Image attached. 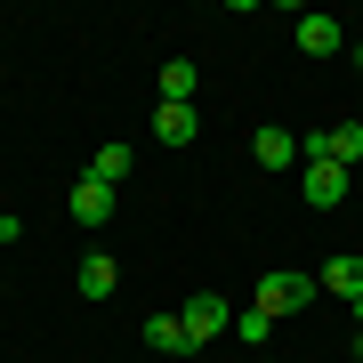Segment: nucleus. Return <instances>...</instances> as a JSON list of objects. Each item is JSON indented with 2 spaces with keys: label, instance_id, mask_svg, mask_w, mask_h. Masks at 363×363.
Returning <instances> with one entry per match:
<instances>
[{
  "label": "nucleus",
  "instance_id": "obj_16",
  "mask_svg": "<svg viewBox=\"0 0 363 363\" xmlns=\"http://www.w3.org/2000/svg\"><path fill=\"white\" fill-rule=\"evenodd\" d=\"M355 65H363V40H355Z\"/></svg>",
  "mask_w": 363,
  "mask_h": 363
},
{
  "label": "nucleus",
  "instance_id": "obj_4",
  "mask_svg": "<svg viewBox=\"0 0 363 363\" xmlns=\"http://www.w3.org/2000/svg\"><path fill=\"white\" fill-rule=\"evenodd\" d=\"M339 49H347L339 16H323V9H307V16H298V57H339Z\"/></svg>",
  "mask_w": 363,
  "mask_h": 363
},
{
  "label": "nucleus",
  "instance_id": "obj_7",
  "mask_svg": "<svg viewBox=\"0 0 363 363\" xmlns=\"http://www.w3.org/2000/svg\"><path fill=\"white\" fill-rule=\"evenodd\" d=\"M73 291H81V298H97V307H105V298L121 291V267L105 259V250H89V259H81V274H73Z\"/></svg>",
  "mask_w": 363,
  "mask_h": 363
},
{
  "label": "nucleus",
  "instance_id": "obj_17",
  "mask_svg": "<svg viewBox=\"0 0 363 363\" xmlns=\"http://www.w3.org/2000/svg\"><path fill=\"white\" fill-rule=\"evenodd\" d=\"M259 363H274V355H259Z\"/></svg>",
  "mask_w": 363,
  "mask_h": 363
},
{
  "label": "nucleus",
  "instance_id": "obj_1",
  "mask_svg": "<svg viewBox=\"0 0 363 363\" xmlns=\"http://www.w3.org/2000/svg\"><path fill=\"white\" fill-rule=\"evenodd\" d=\"M307 298H315V274H291V267H274V274H259L250 307H267V315H298Z\"/></svg>",
  "mask_w": 363,
  "mask_h": 363
},
{
  "label": "nucleus",
  "instance_id": "obj_14",
  "mask_svg": "<svg viewBox=\"0 0 363 363\" xmlns=\"http://www.w3.org/2000/svg\"><path fill=\"white\" fill-rule=\"evenodd\" d=\"M234 339L267 347V339H274V315H267V307H234Z\"/></svg>",
  "mask_w": 363,
  "mask_h": 363
},
{
  "label": "nucleus",
  "instance_id": "obj_6",
  "mask_svg": "<svg viewBox=\"0 0 363 363\" xmlns=\"http://www.w3.org/2000/svg\"><path fill=\"white\" fill-rule=\"evenodd\" d=\"M250 162H259V169H298V138L283 130V121H267V130L250 138Z\"/></svg>",
  "mask_w": 363,
  "mask_h": 363
},
{
  "label": "nucleus",
  "instance_id": "obj_5",
  "mask_svg": "<svg viewBox=\"0 0 363 363\" xmlns=\"http://www.w3.org/2000/svg\"><path fill=\"white\" fill-rule=\"evenodd\" d=\"M65 210H73V226H105V218H113V186H97V178H73Z\"/></svg>",
  "mask_w": 363,
  "mask_h": 363
},
{
  "label": "nucleus",
  "instance_id": "obj_10",
  "mask_svg": "<svg viewBox=\"0 0 363 363\" xmlns=\"http://www.w3.org/2000/svg\"><path fill=\"white\" fill-rule=\"evenodd\" d=\"M145 347H162V355H194V331H186L178 315L162 307V315H145Z\"/></svg>",
  "mask_w": 363,
  "mask_h": 363
},
{
  "label": "nucleus",
  "instance_id": "obj_8",
  "mask_svg": "<svg viewBox=\"0 0 363 363\" xmlns=\"http://www.w3.org/2000/svg\"><path fill=\"white\" fill-rule=\"evenodd\" d=\"M315 291H331V298H363V259H347V250H339V259H323V274H315Z\"/></svg>",
  "mask_w": 363,
  "mask_h": 363
},
{
  "label": "nucleus",
  "instance_id": "obj_11",
  "mask_svg": "<svg viewBox=\"0 0 363 363\" xmlns=\"http://www.w3.org/2000/svg\"><path fill=\"white\" fill-rule=\"evenodd\" d=\"M81 178H97V186H121V178H130V145H97Z\"/></svg>",
  "mask_w": 363,
  "mask_h": 363
},
{
  "label": "nucleus",
  "instance_id": "obj_15",
  "mask_svg": "<svg viewBox=\"0 0 363 363\" xmlns=\"http://www.w3.org/2000/svg\"><path fill=\"white\" fill-rule=\"evenodd\" d=\"M16 234H25V226H16V218H9V210H0V242H16Z\"/></svg>",
  "mask_w": 363,
  "mask_h": 363
},
{
  "label": "nucleus",
  "instance_id": "obj_3",
  "mask_svg": "<svg viewBox=\"0 0 363 363\" xmlns=\"http://www.w3.org/2000/svg\"><path fill=\"white\" fill-rule=\"evenodd\" d=\"M298 194H307L315 210H339L347 202V169L339 162H298Z\"/></svg>",
  "mask_w": 363,
  "mask_h": 363
},
{
  "label": "nucleus",
  "instance_id": "obj_2",
  "mask_svg": "<svg viewBox=\"0 0 363 363\" xmlns=\"http://www.w3.org/2000/svg\"><path fill=\"white\" fill-rule=\"evenodd\" d=\"M178 323L194 331V347H210V339H226V331H234V307H226L218 291H194V298L178 307Z\"/></svg>",
  "mask_w": 363,
  "mask_h": 363
},
{
  "label": "nucleus",
  "instance_id": "obj_12",
  "mask_svg": "<svg viewBox=\"0 0 363 363\" xmlns=\"http://www.w3.org/2000/svg\"><path fill=\"white\" fill-rule=\"evenodd\" d=\"M162 105H194V57H169L162 65Z\"/></svg>",
  "mask_w": 363,
  "mask_h": 363
},
{
  "label": "nucleus",
  "instance_id": "obj_9",
  "mask_svg": "<svg viewBox=\"0 0 363 363\" xmlns=\"http://www.w3.org/2000/svg\"><path fill=\"white\" fill-rule=\"evenodd\" d=\"M154 138L162 145H194L202 138V113H194V105H154Z\"/></svg>",
  "mask_w": 363,
  "mask_h": 363
},
{
  "label": "nucleus",
  "instance_id": "obj_13",
  "mask_svg": "<svg viewBox=\"0 0 363 363\" xmlns=\"http://www.w3.org/2000/svg\"><path fill=\"white\" fill-rule=\"evenodd\" d=\"M331 162H339V169L363 162V121H331Z\"/></svg>",
  "mask_w": 363,
  "mask_h": 363
}]
</instances>
